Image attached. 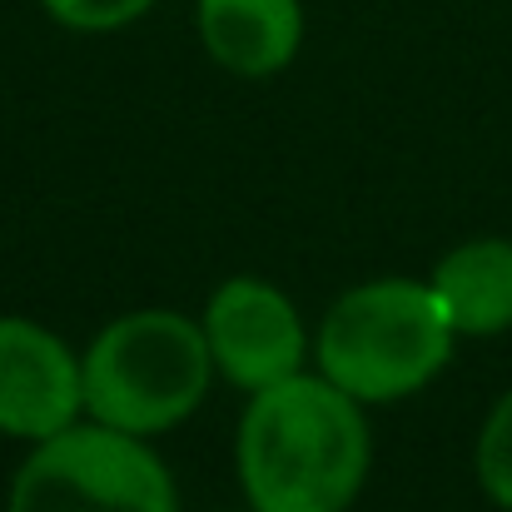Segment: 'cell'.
I'll return each mask as SVG.
<instances>
[{
    "mask_svg": "<svg viewBox=\"0 0 512 512\" xmlns=\"http://www.w3.org/2000/svg\"><path fill=\"white\" fill-rule=\"evenodd\" d=\"M80 413V358L65 348V339L30 319L0 314V433L45 443L60 428L80 423Z\"/></svg>",
    "mask_w": 512,
    "mask_h": 512,
    "instance_id": "8992f818",
    "label": "cell"
},
{
    "mask_svg": "<svg viewBox=\"0 0 512 512\" xmlns=\"http://www.w3.org/2000/svg\"><path fill=\"white\" fill-rule=\"evenodd\" d=\"M214 378L204 324L174 309H135L105 324L80 358L85 413L105 428L150 438L184 423Z\"/></svg>",
    "mask_w": 512,
    "mask_h": 512,
    "instance_id": "3957f363",
    "label": "cell"
},
{
    "mask_svg": "<svg viewBox=\"0 0 512 512\" xmlns=\"http://www.w3.org/2000/svg\"><path fill=\"white\" fill-rule=\"evenodd\" d=\"M204 339L214 353V368L244 393L294 378L309 353L299 309L289 304V294L244 274L224 279L214 299L204 304Z\"/></svg>",
    "mask_w": 512,
    "mask_h": 512,
    "instance_id": "5b68a950",
    "label": "cell"
},
{
    "mask_svg": "<svg viewBox=\"0 0 512 512\" xmlns=\"http://www.w3.org/2000/svg\"><path fill=\"white\" fill-rule=\"evenodd\" d=\"M234 453L254 512H348L368 478V423L324 373H294L249 393Z\"/></svg>",
    "mask_w": 512,
    "mask_h": 512,
    "instance_id": "6da1fadb",
    "label": "cell"
},
{
    "mask_svg": "<svg viewBox=\"0 0 512 512\" xmlns=\"http://www.w3.org/2000/svg\"><path fill=\"white\" fill-rule=\"evenodd\" d=\"M5 512H179V493L145 438L90 418L30 448Z\"/></svg>",
    "mask_w": 512,
    "mask_h": 512,
    "instance_id": "277c9868",
    "label": "cell"
},
{
    "mask_svg": "<svg viewBox=\"0 0 512 512\" xmlns=\"http://www.w3.org/2000/svg\"><path fill=\"white\" fill-rule=\"evenodd\" d=\"M458 339H493L512 329V239H468L433 264L428 279Z\"/></svg>",
    "mask_w": 512,
    "mask_h": 512,
    "instance_id": "ba28073f",
    "label": "cell"
},
{
    "mask_svg": "<svg viewBox=\"0 0 512 512\" xmlns=\"http://www.w3.org/2000/svg\"><path fill=\"white\" fill-rule=\"evenodd\" d=\"M199 40L209 60L239 80H269L304 45L299 0H199Z\"/></svg>",
    "mask_w": 512,
    "mask_h": 512,
    "instance_id": "52a82bcc",
    "label": "cell"
},
{
    "mask_svg": "<svg viewBox=\"0 0 512 512\" xmlns=\"http://www.w3.org/2000/svg\"><path fill=\"white\" fill-rule=\"evenodd\" d=\"M50 20H60L65 30H80V35H110V30H125L135 25L155 0H40Z\"/></svg>",
    "mask_w": 512,
    "mask_h": 512,
    "instance_id": "30bf717a",
    "label": "cell"
},
{
    "mask_svg": "<svg viewBox=\"0 0 512 512\" xmlns=\"http://www.w3.org/2000/svg\"><path fill=\"white\" fill-rule=\"evenodd\" d=\"M453 324L418 279H373L334 299L314 334L319 373L358 403H398L453 358Z\"/></svg>",
    "mask_w": 512,
    "mask_h": 512,
    "instance_id": "7a4b0ae2",
    "label": "cell"
},
{
    "mask_svg": "<svg viewBox=\"0 0 512 512\" xmlns=\"http://www.w3.org/2000/svg\"><path fill=\"white\" fill-rule=\"evenodd\" d=\"M478 483L498 508L512 512V388L493 403L478 433Z\"/></svg>",
    "mask_w": 512,
    "mask_h": 512,
    "instance_id": "9c48e42d",
    "label": "cell"
}]
</instances>
